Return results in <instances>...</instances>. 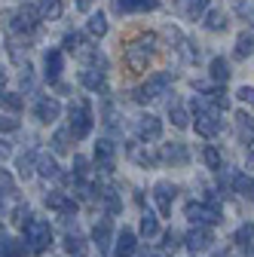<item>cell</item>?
<instances>
[{
  "instance_id": "19",
  "label": "cell",
  "mask_w": 254,
  "mask_h": 257,
  "mask_svg": "<svg viewBox=\"0 0 254 257\" xmlns=\"http://www.w3.org/2000/svg\"><path fill=\"white\" fill-rule=\"evenodd\" d=\"M80 83L92 92H98V89H104V71L101 68H86V71H80Z\"/></svg>"
},
{
  "instance_id": "20",
  "label": "cell",
  "mask_w": 254,
  "mask_h": 257,
  "mask_svg": "<svg viewBox=\"0 0 254 257\" xmlns=\"http://www.w3.org/2000/svg\"><path fill=\"white\" fill-rule=\"evenodd\" d=\"M233 190L239 193L242 199H248V202H251V199H254V178H251V175H242V172H239V175H233Z\"/></svg>"
},
{
  "instance_id": "22",
  "label": "cell",
  "mask_w": 254,
  "mask_h": 257,
  "mask_svg": "<svg viewBox=\"0 0 254 257\" xmlns=\"http://www.w3.org/2000/svg\"><path fill=\"white\" fill-rule=\"evenodd\" d=\"M236 119H239V122H236L239 141H242V144H254V122H251V116H248V113H239Z\"/></svg>"
},
{
  "instance_id": "26",
  "label": "cell",
  "mask_w": 254,
  "mask_h": 257,
  "mask_svg": "<svg viewBox=\"0 0 254 257\" xmlns=\"http://www.w3.org/2000/svg\"><path fill=\"white\" fill-rule=\"evenodd\" d=\"M156 233H160V217H156L153 211H144L141 214V236L144 239H153Z\"/></svg>"
},
{
  "instance_id": "47",
  "label": "cell",
  "mask_w": 254,
  "mask_h": 257,
  "mask_svg": "<svg viewBox=\"0 0 254 257\" xmlns=\"http://www.w3.org/2000/svg\"><path fill=\"white\" fill-rule=\"evenodd\" d=\"M10 153H13V147H10V144H7V141H0V159H7V156H10Z\"/></svg>"
},
{
  "instance_id": "7",
  "label": "cell",
  "mask_w": 254,
  "mask_h": 257,
  "mask_svg": "<svg viewBox=\"0 0 254 257\" xmlns=\"http://www.w3.org/2000/svg\"><path fill=\"white\" fill-rule=\"evenodd\" d=\"M37 22H40V10L37 7H22L16 16H13V22H10V28L16 31V34H31V31L37 28Z\"/></svg>"
},
{
  "instance_id": "11",
  "label": "cell",
  "mask_w": 254,
  "mask_h": 257,
  "mask_svg": "<svg viewBox=\"0 0 254 257\" xmlns=\"http://www.w3.org/2000/svg\"><path fill=\"white\" fill-rule=\"evenodd\" d=\"M135 132H138V138L147 141V144H150V141H160V138H163V122L156 119V116H150V113H147V116H138Z\"/></svg>"
},
{
  "instance_id": "43",
  "label": "cell",
  "mask_w": 254,
  "mask_h": 257,
  "mask_svg": "<svg viewBox=\"0 0 254 257\" xmlns=\"http://www.w3.org/2000/svg\"><path fill=\"white\" fill-rule=\"evenodd\" d=\"M178 242H181V239H178V233H175V230H169V233L163 236V251H178Z\"/></svg>"
},
{
  "instance_id": "6",
  "label": "cell",
  "mask_w": 254,
  "mask_h": 257,
  "mask_svg": "<svg viewBox=\"0 0 254 257\" xmlns=\"http://www.w3.org/2000/svg\"><path fill=\"white\" fill-rule=\"evenodd\" d=\"M172 74L169 71H160V74H153V77H147V83L138 89V98L141 101H153V98H163V95L169 92V86H172Z\"/></svg>"
},
{
  "instance_id": "41",
  "label": "cell",
  "mask_w": 254,
  "mask_h": 257,
  "mask_svg": "<svg viewBox=\"0 0 254 257\" xmlns=\"http://www.w3.org/2000/svg\"><path fill=\"white\" fill-rule=\"evenodd\" d=\"M65 49L68 52H80L83 49V34H65Z\"/></svg>"
},
{
  "instance_id": "37",
  "label": "cell",
  "mask_w": 254,
  "mask_h": 257,
  "mask_svg": "<svg viewBox=\"0 0 254 257\" xmlns=\"http://www.w3.org/2000/svg\"><path fill=\"white\" fill-rule=\"evenodd\" d=\"M65 251L74 254V257H80V254H83V239H80L77 233H68V236H65Z\"/></svg>"
},
{
  "instance_id": "8",
  "label": "cell",
  "mask_w": 254,
  "mask_h": 257,
  "mask_svg": "<svg viewBox=\"0 0 254 257\" xmlns=\"http://www.w3.org/2000/svg\"><path fill=\"white\" fill-rule=\"evenodd\" d=\"M175 196H178V187L169 184V181H160V184L153 187V199H156V208H160L163 217L172 214V202H175Z\"/></svg>"
},
{
  "instance_id": "3",
  "label": "cell",
  "mask_w": 254,
  "mask_h": 257,
  "mask_svg": "<svg viewBox=\"0 0 254 257\" xmlns=\"http://www.w3.org/2000/svg\"><path fill=\"white\" fill-rule=\"evenodd\" d=\"M156 46H160V40H156V34H141L138 40L129 43V49H125V61H129L132 71H144L147 61L153 58Z\"/></svg>"
},
{
  "instance_id": "23",
  "label": "cell",
  "mask_w": 254,
  "mask_h": 257,
  "mask_svg": "<svg viewBox=\"0 0 254 257\" xmlns=\"http://www.w3.org/2000/svg\"><path fill=\"white\" fill-rule=\"evenodd\" d=\"M208 74H211V80H217V83H227V80H230V64H227V58H211Z\"/></svg>"
},
{
  "instance_id": "4",
  "label": "cell",
  "mask_w": 254,
  "mask_h": 257,
  "mask_svg": "<svg viewBox=\"0 0 254 257\" xmlns=\"http://www.w3.org/2000/svg\"><path fill=\"white\" fill-rule=\"evenodd\" d=\"M187 217L193 220L196 227H211V223L224 220V211H220V205L214 199H208V202H190L187 205Z\"/></svg>"
},
{
  "instance_id": "49",
  "label": "cell",
  "mask_w": 254,
  "mask_h": 257,
  "mask_svg": "<svg viewBox=\"0 0 254 257\" xmlns=\"http://www.w3.org/2000/svg\"><path fill=\"white\" fill-rule=\"evenodd\" d=\"M248 169L254 172V147H251V153H248Z\"/></svg>"
},
{
  "instance_id": "39",
  "label": "cell",
  "mask_w": 254,
  "mask_h": 257,
  "mask_svg": "<svg viewBox=\"0 0 254 257\" xmlns=\"http://www.w3.org/2000/svg\"><path fill=\"white\" fill-rule=\"evenodd\" d=\"M236 13L242 19H248V25H254V4H248V0H236Z\"/></svg>"
},
{
  "instance_id": "44",
  "label": "cell",
  "mask_w": 254,
  "mask_h": 257,
  "mask_svg": "<svg viewBox=\"0 0 254 257\" xmlns=\"http://www.w3.org/2000/svg\"><path fill=\"white\" fill-rule=\"evenodd\" d=\"M19 128V119H13V116H0V132H16Z\"/></svg>"
},
{
  "instance_id": "31",
  "label": "cell",
  "mask_w": 254,
  "mask_h": 257,
  "mask_svg": "<svg viewBox=\"0 0 254 257\" xmlns=\"http://www.w3.org/2000/svg\"><path fill=\"white\" fill-rule=\"evenodd\" d=\"M40 19H58L61 16V0H40Z\"/></svg>"
},
{
  "instance_id": "12",
  "label": "cell",
  "mask_w": 254,
  "mask_h": 257,
  "mask_svg": "<svg viewBox=\"0 0 254 257\" xmlns=\"http://www.w3.org/2000/svg\"><path fill=\"white\" fill-rule=\"evenodd\" d=\"M187 248L190 251H193V254H202V251H208L211 248V242H214V236H211V230L208 227H193V230H190L187 233Z\"/></svg>"
},
{
  "instance_id": "33",
  "label": "cell",
  "mask_w": 254,
  "mask_h": 257,
  "mask_svg": "<svg viewBox=\"0 0 254 257\" xmlns=\"http://www.w3.org/2000/svg\"><path fill=\"white\" fill-rule=\"evenodd\" d=\"M205 28H208V31H224V28H227V19H224V13L208 10V13H205Z\"/></svg>"
},
{
  "instance_id": "34",
  "label": "cell",
  "mask_w": 254,
  "mask_h": 257,
  "mask_svg": "<svg viewBox=\"0 0 254 257\" xmlns=\"http://www.w3.org/2000/svg\"><path fill=\"white\" fill-rule=\"evenodd\" d=\"M202 159H205V166H208V169H214V172H220V169H224V163H220V153H217V147H211V144L202 150Z\"/></svg>"
},
{
  "instance_id": "2",
  "label": "cell",
  "mask_w": 254,
  "mask_h": 257,
  "mask_svg": "<svg viewBox=\"0 0 254 257\" xmlns=\"http://www.w3.org/2000/svg\"><path fill=\"white\" fill-rule=\"evenodd\" d=\"M22 230H25V248H28L31 254H43V251H49V245H52V227H49V220H43V217H31Z\"/></svg>"
},
{
  "instance_id": "38",
  "label": "cell",
  "mask_w": 254,
  "mask_h": 257,
  "mask_svg": "<svg viewBox=\"0 0 254 257\" xmlns=\"http://www.w3.org/2000/svg\"><path fill=\"white\" fill-rule=\"evenodd\" d=\"M169 113H172V122H175L178 128H187V125H190V116H187V110H184L181 104H172Z\"/></svg>"
},
{
  "instance_id": "30",
  "label": "cell",
  "mask_w": 254,
  "mask_h": 257,
  "mask_svg": "<svg viewBox=\"0 0 254 257\" xmlns=\"http://www.w3.org/2000/svg\"><path fill=\"white\" fill-rule=\"evenodd\" d=\"M129 156L135 159L138 166H147V169H150V166H156V156H153L150 150H141L138 144H129Z\"/></svg>"
},
{
  "instance_id": "27",
  "label": "cell",
  "mask_w": 254,
  "mask_h": 257,
  "mask_svg": "<svg viewBox=\"0 0 254 257\" xmlns=\"http://www.w3.org/2000/svg\"><path fill=\"white\" fill-rule=\"evenodd\" d=\"M34 159H37V153L34 150H28V153H22L19 156V163H16V169H19V178H31V175H34Z\"/></svg>"
},
{
  "instance_id": "1",
  "label": "cell",
  "mask_w": 254,
  "mask_h": 257,
  "mask_svg": "<svg viewBox=\"0 0 254 257\" xmlns=\"http://www.w3.org/2000/svg\"><path fill=\"white\" fill-rule=\"evenodd\" d=\"M193 119H196V132L202 138H214L220 128H224V119H220V110H214L202 95L193 98Z\"/></svg>"
},
{
  "instance_id": "36",
  "label": "cell",
  "mask_w": 254,
  "mask_h": 257,
  "mask_svg": "<svg viewBox=\"0 0 254 257\" xmlns=\"http://www.w3.org/2000/svg\"><path fill=\"white\" fill-rule=\"evenodd\" d=\"M68 141H71V132H55V135H52V150H55V153H68V150H71Z\"/></svg>"
},
{
  "instance_id": "14",
  "label": "cell",
  "mask_w": 254,
  "mask_h": 257,
  "mask_svg": "<svg viewBox=\"0 0 254 257\" xmlns=\"http://www.w3.org/2000/svg\"><path fill=\"white\" fill-rule=\"evenodd\" d=\"M46 205H49L52 211H58V214H77V199L68 196V193H61V190L46 193Z\"/></svg>"
},
{
  "instance_id": "15",
  "label": "cell",
  "mask_w": 254,
  "mask_h": 257,
  "mask_svg": "<svg viewBox=\"0 0 254 257\" xmlns=\"http://www.w3.org/2000/svg\"><path fill=\"white\" fill-rule=\"evenodd\" d=\"M61 68H65V55H61V49H46V55H43V74H46V80H58L61 77Z\"/></svg>"
},
{
  "instance_id": "5",
  "label": "cell",
  "mask_w": 254,
  "mask_h": 257,
  "mask_svg": "<svg viewBox=\"0 0 254 257\" xmlns=\"http://www.w3.org/2000/svg\"><path fill=\"white\" fill-rule=\"evenodd\" d=\"M68 132L74 141H83L89 132H92V110L86 101H77L71 104V122H68Z\"/></svg>"
},
{
  "instance_id": "17",
  "label": "cell",
  "mask_w": 254,
  "mask_h": 257,
  "mask_svg": "<svg viewBox=\"0 0 254 257\" xmlns=\"http://www.w3.org/2000/svg\"><path fill=\"white\" fill-rule=\"evenodd\" d=\"M135 233L132 230H122L116 239H113V257H132L135 254Z\"/></svg>"
},
{
  "instance_id": "24",
  "label": "cell",
  "mask_w": 254,
  "mask_h": 257,
  "mask_svg": "<svg viewBox=\"0 0 254 257\" xmlns=\"http://www.w3.org/2000/svg\"><path fill=\"white\" fill-rule=\"evenodd\" d=\"M181 7L187 19H202L208 13V0H181Z\"/></svg>"
},
{
  "instance_id": "28",
  "label": "cell",
  "mask_w": 254,
  "mask_h": 257,
  "mask_svg": "<svg viewBox=\"0 0 254 257\" xmlns=\"http://www.w3.org/2000/svg\"><path fill=\"white\" fill-rule=\"evenodd\" d=\"M233 242L239 248H251L254 245V223H242V227L236 230V236H233Z\"/></svg>"
},
{
  "instance_id": "35",
  "label": "cell",
  "mask_w": 254,
  "mask_h": 257,
  "mask_svg": "<svg viewBox=\"0 0 254 257\" xmlns=\"http://www.w3.org/2000/svg\"><path fill=\"white\" fill-rule=\"evenodd\" d=\"M254 52V37L251 34H239V40H236V55L239 58H248Z\"/></svg>"
},
{
  "instance_id": "52",
  "label": "cell",
  "mask_w": 254,
  "mask_h": 257,
  "mask_svg": "<svg viewBox=\"0 0 254 257\" xmlns=\"http://www.w3.org/2000/svg\"><path fill=\"white\" fill-rule=\"evenodd\" d=\"M147 257H160V254H147Z\"/></svg>"
},
{
  "instance_id": "13",
  "label": "cell",
  "mask_w": 254,
  "mask_h": 257,
  "mask_svg": "<svg viewBox=\"0 0 254 257\" xmlns=\"http://www.w3.org/2000/svg\"><path fill=\"white\" fill-rule=\"evenodd\" d=\"M58 113H61V104H58L55 98H49V95H40L37 104H34V116H37L40 122H55Z\"/></svg>"
},
{
  "instance_id": "42",
  "label": "cell",
  "mask_w": 254,
  "mask_h": 257,
  "mask_svg": "<svg viewBox=\"0 0 254 257\" xmlns=\"http://www.w3.org/2000/svg\"><path fill=\"white\" fill-rule=\"evenodd\" d=\"M13 220L19 223V227H25V223L31 220V208H28V205H16V211H13Z\"/></svg>"
},
{
  "instance_id": "50",
  "label": "cell",
  "mask_w": 254,
  "mask_h": 257,
  "mask_svg": "<svg viewBox=\"0 0 254 257\" xmlns=\"http://www.w3.org/2000/svg\"><path fill=\"white\" fill-rule=\"evenodd\" d=\"M4 86H7V71H0V92H4Z\"/></svg>"
},
{
  "instance_id": "40",
  "label": "cell",
  "mask_w": 254,
  "mask_h": 257,
  "mask_svg": "<svg viewBox=\"0 0 254 257\" xmlns=\"http://www.w3.org/2000/svg\"><path fill=\"white\" fill-rule=\"evenodd\" d=\"M104 202H107V211H110V214L119 211V196H116V190H113V187L104 190Z\"/></svg>"
},
{
  "instance_id": "32",
  "label": "cell",
  "mask_w": 254,
  "mask_h": 257,
  "mask_svg": "<svg viewBox=\"0 0 254 257\" xmlns=\"http://www.w3.org/2000/svg\"><path fill=\"white\" fill-rule=\"evenodd\" d=\"M0 107H7V110H13V113H19L22 107H25V101L19 98L16 92H0Z\"/></svg>"
},
{
  "instance_id": "21",
  "label": "cell",
  "mask_w": 254,
  "mask_h": 257,
  "mask_svg": "<svg viewBox=\"0 0 254 257\" xmlns=\"http://www.w3.org/2000/svg\"><path fill=\"white\" fill-rule=\"evenodd\" d=\"M37 172H40L43 178H58V175H61L58 163H55L49 153H37Z\"/></svg>"
},
{
  "instance_id": "18",
  "label": "cell",
  "mask_w": 254,
  "mask_h": 257,
  "mask_svg": "<svg viewBox=\"0 0 254 257\" xmlns=\"http://www.w3.org/2000/svg\"><path fill=\"white\" fill-rule=\"evenodd\" d=\"M160 7V0H116L119 13H150Z\"/></svg>"
},
{
  "instance_id": "48",
  "label": "cell",
  "mask_w": 254,
  "mask_h": 257,
  "mask_svg": "<svg viewBox=\"0 0 254 257\" xmlns=\"http://www.w3.org/2000/svg\"><path fill=\"white\" fill-rule=\"evenodd\" d=\"M77 7H80V10H89V7H92V0H77Z\"/></svg>"
},
{
  "instance_id": "25",
  "label": "cell",
  "mask_w": 254,
  "mask_h": 257,
  "mask_svg": "<svg viewBox=\"0 0 254 257\" xmlns=\"http://www.w3.org/2000/svg\"><path fill=\"white\" fill-rule=\"evenodd\" d=\"M86 31H89L92 37H104L107 34V19H104V13H92L89 22H86Z\"/></svg>"
},
{
  "instance_id": "16",
  "label": "cell",
  "mask_w": 254,
  "mask_h": 257,
  "mask_svg": "<svg viewBox=\"0 0 254 257\" xmlns=\"http://www.w3.org/2000/svg\"><path fill=\"white\" fill-rule=\"evenodd\" d=\"M160 159H166V163H172V166H187L190 163V150L184 144H163Z\"/></svg>"
},
{
  "instance_id": "29",
  "label": "cell",
  "mask_w": 254,
  "mask_h": 257,
  "mask_svg": "<svg viewBox=\"0 0 254 257\" xmlns=\"http://www.w3.org/2000/svg\"><path fill=\"white\" fill-rule=\"evenodd\" d=\"M172 40L178 43V52H181V55H184L187 61H196V49L190 46V40H187V37L181 34V31H172Z\"/></svg>"
},
{
  "instance_id": "51",
  "label": "cell",
  "mask_w": 254,
  "mask_h": 257,
  "mask_svg": "<svg viewBox=\"0 0 254 257\" xmlns=\"http://www.w3.org/2000/svg\"><path fill=\"white\" fill-rule=\"evenodd\" d=\"M214 257H230V254H214Z\"/></svg>"
},
{
  "instance_id": "46",
  "label": "cell",
  "mask_w": 254,
  "mask_h": 257,
  "mask_svg": "<svg viewBox=\"0 0 254 257\" xmlns=\"http://www.w3.org/2000/svg\"><path fill=\"white\" fill-rule=\"evenodd\" d=\"M22 86H25V89H34V74H31L28 64H25V71H22Z\"/></svg>"
},
{
  "instance_id": "53",
  "label": "cell",
  "mask_w": 254,
  "mask_h": 257,
  "mask_svg": "<svg viewBox=\"0 0 254 257\" xmlns=\"http://www.w3.org/2000/svg\"><path fill=\"white\" fill-rule=\"evenodd\" d=\"M0 202H4V193H0Z\"/></svg>"
},
{
  "instance_id": "9",
  "label": "cell",
  "mask_w": 254,
  "mask_h": 257,
  "mask_svg": "<svg viewBox=\"0 0 254 257\" xmlns=\"http://www.w3.org/2000/svg\"><path fill=\"white\" fill-rule=\"evenodd\" d=\"M95 166H98L101 172H113V166H116V144L110 138H101L98 144H95Z\"/></svg>"
},
{
  "instance_id": "10",
  "label": "cell",
  "mask_w": 254,
  "mask_h": 257,
  "mask_svg": "<svg viewBox=\"0 0 254 257\" xmlns=\"http://www.w3.org/2000/svg\"><path fill=\"white\" fill-rule=\"evenodd\" d=\"M92 242H95V248H98V254H107L113 248V223H110V217H101L98 223H95Z\"/></svg>"
},
{
  "instance_id": "45",
  "label": "cell",
  "mask_w": 254,
  "mask_h": 257,
  "mask_svg": "<svg viewBox=\"0 0 254 257\" xmlns=\"http://www.w3.org/2000/svg\"><path fill=\"white\" fill-rule=\"evenodd\" d=\"M239 98H242L245 104H254V86H242V89H239Z\"/></svg>"
}]
</instances>
